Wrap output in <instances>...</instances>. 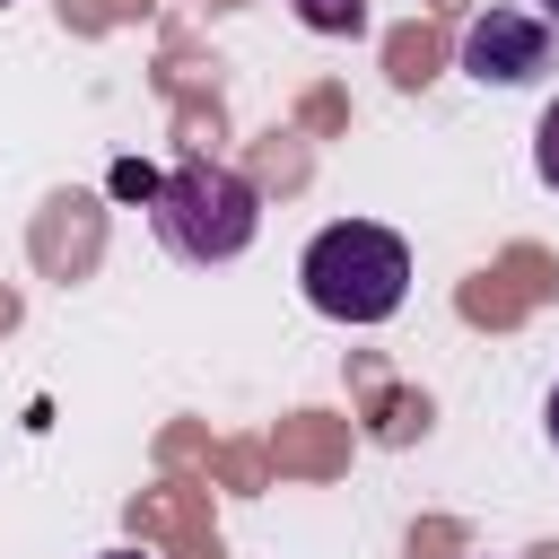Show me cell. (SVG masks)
Wrapping results in <instances>:
<instances>
[{
    "label": "cell",
    "instance_id": "7",
    "mask_svg": "<svg viewBox=\"0 0 559 559\" xmlns=\"http://www.w3.org/2000/svg\"><path fill=\"white\" fill-rule=\"evenodd\" d=\"M533 9H542V17H550V26H559V0H533Z\"/></svg>",
    "mask_w": 559,
    "mask_h": 559
},
{
    "label": "cell",
    "instance_id": "3",
    "mask_svg": "<svg viewBox=\"0 0 559 559\" xmlns=\"http://www.w3.org/2000/svg\"><path fill=\"white\" fill-rule=\"evenodd\" d=\"M559 61V26L542 17V9H480L472 26H463V70L480 79V87H524V79H542Z\"/></svg>",
    "mask_w": 559,
    "mask_h": 559
},
{
    "label": "cell",
    "instance_id": "4",
    "mask_svg": "<svg viewBox=\"0 0 559 559\" xmlns=\"http://www.w3.org/2000/svg\"><path fill=\"white\" fill-rule=\"evenodd\" d=\"M288 9H297L314 35H358V26H367V0H288Z\"/></svg>",
    "mask_w": 559,
    "mask_h": 559
},
{
    "label": "cell",
    "instance_id": "1",
    "mask_svg": "<svg viewBox=\"0 0 559 559\" xmlns=\"http://www.w3.org/2000/svg\"><path fill=\"white\" fill-rule=\"evenodd\" d=\"M297 288H306V306L332 314V323H384V314H402V297H411V245H402L393 227H376V218H332V227L297 253Z\"/></svg>",
    "mask_w": 559,
    "mask_h": 559
},
{
    "label": "cell",
    "instance_id": "5",
    "mask_svg": "<svg viewBox=\"0 0 559 559\" xmlns=\"http://www.w3.org/2000/svg\"><path fill=\"white\" fill-rule=\"evenodd\" d=\"M533 166H542V183L559 192V96L542 105V122H533Z\"/></svg>",
    "mask_w": 559,
    "mask_h": 559
},
{
    "label": "cell",
    "instance_id": "6",
    "mask_svg": "<svg viewBox=\"0 0 559 559\" xmlns=\"http://www.w3.org/2000/svg\"><path fill=\"white\" fill-rule=\"evenodd\" d=\"M542 428H550V445H559V384H550V402H542Z\"/></svg>",
    "mask_w": 559,
    "mask_h": 559
},
{
    "label": "cell",
    "instance_id": "8",
    "mask_svg": "<svg viewBox=\"0 0 559 559\" xmlns=\"http://www.w3.org/2000/svg\"><path fill=\"white\" fill-rule=\"evenodd\" d=\"M96 559H140V550H96Z\"/></svg>",
    "mask_w": 559,
    "mask_h": 559
},
{
    "label": "cell",
    "instance_id": "9",
    "mask_svg": "<svg viewBox=\"0 0 559 559\" xmlns=\"http://www.w3.org/2000/svg\"><path fill=\"white\" fill-rule=\"evenodd\" d=\"M0 9H9V0H0Z\"/></svg>",
    "mask_w": 559,
    "mask_h": 559
},
{
    "label": "cell",
    "instance_id": "2",
    "mask_svg": "<svg viewBox=\"0 0 559 559\" xmlns=\"http://www.w3.org/2000/svg\"><path fill=\"white\" fill-rule=\"evenodd\" d=\"M148 227H157V245L175 262H236L262 236V192L227 157H183L175 175H157Z\"/></svg>",
    "mask_w": 559,
    "mask_h": 559
}]
</instances>
